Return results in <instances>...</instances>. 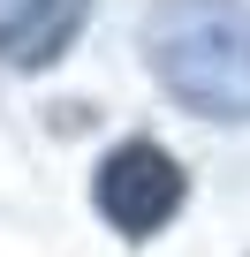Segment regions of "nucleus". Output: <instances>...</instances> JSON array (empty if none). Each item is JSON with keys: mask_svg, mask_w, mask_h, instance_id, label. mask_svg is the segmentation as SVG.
<instances>
[{"mask_svg": "<svg viewBox=\"0 0 250 257\" xmlns=\"http://www.w3.org/2000/svg\"><path fill=\"white\" fill-rule=\"evenodd\" d=\"M152 83L220 128H250V0H159L144 16Z\"/></svg>", "mask_w": 250, "mask_h": 257, "instance_id": "obj_1", "label": "nucleus"}, {"mask_svg": "<svg viewBox=\"0 0 250 257\" xmlns=\"http://www.w3.org/2000/svg\"><path fill=\"white\" fill-rule=\"evenodd\" d=\"M99 0H0V68L16 76H46L68 61V46L84 38Z\"/></svg>", "mask_w": 250, "mask_h": 257, "instance_id": "obj_3", "label": "nucleus"}, {"mask_svg": "<svg viewBox=\"0 0 250 257\" xmlns=\"http://www.w3.org/2000/svg\"><path fill=\"white\" fill-rule=\"evenodd\" d=\"M182 197H190V174H182V159H175L167 144H152V137L114 144V152L91 167V204H99V219H106L121 242H152V234L182 212Z\"/></svg>", "mask_w": 250, "mask_h": 257, "instance_id": "obj_2", "label": "nucleus"}]
</instances>
